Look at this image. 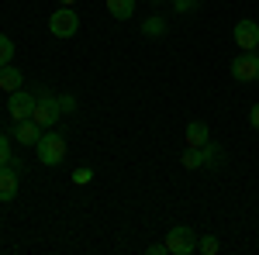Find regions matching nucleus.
I'll list each match as a JSON object with an SVG mask.
<instances>
[{"label": "nucleus", "instance_id": "nucleus-1", "mask_svg": "<svg viewBox=\"0 0 259 255\" xmlns=\"http://www.w3.org/2000/svg\"><path fill=\"white\" fill-rule=\"evenodd\" d=\"M35 152H38V162H41V166H59L62 159H66V138H62L59 131H49V135L38 138Z\"/></svg>", "mask_w": 259, "mask_h": 255}, {"label": "nucleus", "instance_id": "nucleus-2", "mask_svg": "<svg viewBox=\"0 0 259 255\" xmlns=\"http://www.w3.org/2000/svg\"><path fill=\"white\" fill-rule=\"evenodd\" d=\"M166 248H169V255H190V252H197V235H194V228H187V224L169 228V231H166Z\"/></svg>", "mask_w": 259, "mask_h": 255}, {"label": "nucleus", "instance_id": "nucleus-3", "mask_svg": "<svg viewBox=\"0 0 259 255\" xmlns=\"http://www.w3.org/2000/svg\"><path fill=\"white\" fill-rule=\"evenodd\" d=\"M49 31H52V38H73V35L80 31V18H76V11H73V7H59V11H52V18H49Z\"/></svg>", "mask_w": 259, "mask_h": 255}, {"label": "nucleus", "instance_id": "nucleus-4", "mask_svg": "<svg viewBox=\"0 0 259 255\" xmlns=\"http://www.w3.org/2000/svg\"><path fill=\"white\" fill-rule=\"evenodd\" d=\"M62 118V104L59 97H52V93H41L38 104H35V114H31V121H38V128H56Z\"/></svg>", "mask_w": 259, "mask_h": 255}, {"label": "nucleus", "instance_id": "nucleus-5", "mask_svg": "<svg viewBox=\"0 0 259 255\" xmlns=\"http://www.w3.org/2000/svg\"><path fill=\"white\" fill-rule=\"evenodd\" d=\"M35 104H38V97H35V93H21V90L7 93V111H11V118H14V121H31Z\"/></svg>", "mask_w": 259, "mask_h": 255}, {"label": "nucleus", "instance_id": "nucleus-6", "mask_svg": "<svg viewBox=\"0 0 259 255\" xmlns=\"http://www.w3.org/2000/svg\"><path fill=\"white\" fill-rule=\"evenodd\" d=\"M232 38H235V45H239L242 52H256L259 48V24L252 18H242L235 24V31H232Z\"/></svg>", "mask_w": 259, "mask_h": 255}, {"label": "nucleus", "instance_id": "nucleus-7", "mask_svg": "<svg viewBox=\"0 0 259 255\" xmlns=\"http://www.w3.org/2000/svg\"><path fill=\"white\" fill-rule=\"evenodd\" d=\"M232 76L239 79V83H252L259 76V56L256 52H242L232 59Z\"/></svg>", "mask_w": 259, "mask_h": 255}, {"label": "nucleus", "instance_id": "nucleus-8", "mask_svg": "<svg viewBox=\"0 0 259 255\" xmlns=\"http://www.w3.org/2000/svg\"><path fill=\"white\" fill-rule=\"evenodd\" d=\"M18 196V176L11 166H0V203H11Z\"/></svg>", "mask_w": 259, "mask_h": 255}, {"label": "nucleus", "instance_id": "nucleus-9", "mask_svg": "<svg viewBox=\"0 0 259 255\" xmlns=\"http://www.w3.org/2000/svg\"><path fill=\"white\" fill-rule=\"evenodd\" d=\"M14 138H18L21 145L35 148V145H38V138H41V131H38V121H18V128H14Z\"/></svg>", "mask_w": 259, "mask_h": 255}, {"label": "nucleus", "instance_id": "nucleus-10", "mask_svg": "<svg viewBox=\"0 0 259 255\" xmlns=\"http://www.w3.org/2000/svg\"><path fill=\"white\" fill-rule=\"evenodd\" d=\"M21 83H24V76H21L18 66H0V90L4 93H14V90H21Z\"/></svg>", "mask_w": 259, "mask_h": 255}, {"label": "nucleus", "instance_id": "nucleus-11", "mask_svg": "<svg viewBox=\"0 0 259 255\" xmlns=\"http://www.w3.org/2000/svg\"><path fill=\"white\" fill-rule=\"evenodd\" d=\"M207 141H211L207 124H204V121H190V124H187V145H190V148H204Z\"/></svg>", "mask_w": 259, "mask_h": 255}, {"label": "nucleus", "instance_id": "nucleus-12", "mask_svg": "<svg viewBox=\"0 0 259 255\" xmlns=\"http://www.w3.org/2000/svg\"><path fill=\"white\" fill-rule=\"evenodd\" d=\"M107 14H111L114 21H132L135 0H107Z\"/></svg>", "mask_w": 259, "mask_h": 255}, {"label": "nucleus", "instance_id": "nucleus-13", "mask_svg": "<svg viewBox=\"0 0 259 255\" xmlns=\"http://www.w3.org/2000/svg\"><path fill=\"white\" fill-rule=\"evenodd\" d=\"M180 166H183V169H200V166H204V148H190V145H187V152L180 156Z\"/></svg>", "mask_w": 259, "mask_h": 255}, {"label": "nucleus", "instance_id": "nucleus-14", "mask_svg": "<svg viewBox=\"0 0 259 255\" xmlns=\"http://www.w3.org/2000/svg\"><path fill=\"white\" fill-rule=\"evenodd\" d=\"M142 35H145V38H162V35H166V21L162 18H149L145 24H142Z\"/></svg>", "mask_w": 259, "mask_h": 255}, {"label": "nucleus", "instance_id": "nucleus-15", "mask_svg": "<svg viewBox=\"0 0 259 255\" xmlns=\"http://www.w3.org/2000/svg\"><path fill=\"white\" fill-rule=\"evenodd\" d=\"M197 252L200 255H218L221 252V241L214 235H204V238H197Z\"/></svg>", "mask_w": 259, "mask_h": 255}, {"label": "nucleus", "instance_id": "nucleus-16", "mask_svg": "<svg viewBox=\"0 0 259 255\" xmlns=\"http://www.w3.org/2000/svg\"><path fill=\"white\" fill-rule=\"evenodd\" d=\"M221 145H211V141H207V145H204V166H221Z\"/></svg>", "mask_w": 259, "mask_h": 255}, {"label": "nucleus", "instance_id": "nucleus-17", "mask_svg": "<svg viewBox=\"0 0 259 255\" xmlns=\"http://www.w3.org/2000/svg\"><path fill=\"white\" fill-rule=\"evenodd\" d=\"M14 59V41L7 38L4 31H0V66H7V62Z\"/></svg>", "mask_w": 259, "mask_h": 255}, {"label": "nucleus", "instance_id": "nucleus-18", "mask_svg": "<svg viewBox=\"0 0 259 255\" xmlns=\"http://www.w3.org/2000/svg\"><path fill=\"white\" fill-rule=\"evenodd\" d=\"M90 179H94V169H87V166H80V169L73 173V183H76V186H87Z\"/></svg>", "mask_w": 259, "mask_h": 255}, {"label": "nucleus", "instance_id": "nucleus-19", "mask_svg": "<svg viewBox=\"0 0 259 255\" xmlns=\"http://www.w3.org/2000/svg\"><path fill=\"white\" fill-rule=\"evenodd\" d=\"M0 166H11V141L0 135Z\"/></svg>", "mask_w": 259, "mask_h": 255}, {"label": "nucleus", "instance_id": "nucleus-20", "mask_svg": "<svg viewBox=\"0 0 259 255\" xmlns=\"http://www.w3.org/2000/svg\"><path fill=\"white\" fill-rule=\"evenodd\" d=\"M173 7H177L180 14H187V11H194V7H197V0H173Z\"/></svg>", "mask_w": 259, "mask_h": 255}, {"label": "nucleus", "instance_id": "nucleus-21", "mask_svg": "<svg viewBox=\"0 0 259 255\" xmlns=\"http://www.w3.org/2000/svg\"><path fill=\"white\" fill-rule=\"evenodd\" d=\"M169 248H166V241H159V245H149V255H166Z\"/></svg>", "mask_w": 259, "mask_h": 255}, {"label": "nucleus", "instance_id": "nucleus-22", "mask_svg": "<svg viewBox=\"0 0 259 255\" xmlns=\"http://www.w3.org/2000/svg\"><path fill=\"white\" fill-rule=\"evenodd\" d=\"M59 104H62V111H76V100L73 97H59Z\"/></svg>", "mask_w": 259, "mask_h": 255}, {"label": "nucleus", "instance_id": "nucleus-23", "mask_svg": "<svg viewBox=\"0 0 259 255\" xmlns=\"http://www.w3.org/2000/svg\"><path fill=\"white\" fill-rule=\"evenodd\" d=\"M249 121H252V128H256V131H259V104H256V107H252V111H249Z\"/></svg>", "mask_w": 259, "mask_h": 255}, {"label": "nucleus", "instance_id": "nucleus-24", "mask_svg": "<svg viewBox=\"0 0 259 255\" xmlns=\"http://www.w3.org/2000/svg\"><path fill=\"white\" fill-rule=\"evenodd\" d=\"M73 4H76V0H62V7H73Z\"/></svg>", "mask_w": 259, "mask_h": 255}, {"label": "nucleus", "instance_id": "nucleus-25", "mask_svg": "<svg viewBox=\"0 0 259 255\" xmlns=\"http://www.w3.org/2000/svg\"><path fill=\"white\" fill-rule=\"evenodd\" d=\"M152 4H159V0H152Z\"/></svg>", "mask_w": 259, "mask_h": 255}]
</instances>
